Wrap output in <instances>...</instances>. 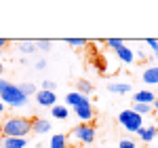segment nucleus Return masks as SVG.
I'll return each instance as SVG.
<instances>
[{"label":"nucleus","mask_w":158,"mask_h":148,"mask_svg":"<svg viewBox=\"0 0 158 148\" xmlns=\"http://www.w3.org/2000/svg\"><path fill=\"white\" fill-rule=\"evenodd\" d=\"M0 57H2V49H0Z\"/></svg>","instance_id":"32"},{"label":"nucleus","mask_w":158,"mask_h":148,"mask_svg":"<svg viewBox=\"0 0 158 148\" xmlns=\"http://www.w3.org/2000/svg\"><path fill=\"white\" fill-rule=\"evenodd\" d=\"M106 45H108V47H112V49L116 51V49H120L124 42H122V40H118V38H108V40H106Z\"/></svg>","instance_id":"23"},{"label":"nucleus","mask_w":158,"mask_h":148,"mask_svg":"<svg viewBox=\"0 0 158 148\" xmlns=\"http://www.w3.org/2000/svg\"><path fill=\"white\" fill-rule=\"evenodd\" d=\"M55 89H57V83H53V81H42V91H53V93H55Z\"/></svg>","instance_id":"24"},{"label":"nucleus","mask_w":158,"mask_h":148,"mask_svg":"<svg viewBox=\"0 0 158 148\" xmlns=\"http://www.w3.org/2000/svg\"><path fill=\"white\" fill-rule=\"evenodd\" d=\"M118 123L127 129V131H131V133H137L141 127H143V116H139V114H135L131 108L129 110H122L118 114Z\"/></svg>","instance_id":"3"},{"label":"nucleus","mask_w":158,"mask_h":148,"mask_svg":"<svg viewBox=\"0 0 158 148\" xmlns=\"http://www.w3.org/2000/svg\"><path fill=\"white\" fill-rule=\"evenodd\" d=\"M65 42L70 47H86V40H82V38H65Z\"/></svg>","instance_id":"22"},{"label":"nucleus","mask_w":158,"mask_h":148,"mask_svg":"<svg viewBox=\"0 0 158 148\" xmlns=\"http://www.w3.org/2000/svg\"><path fill=\"white\" fill-rule=\"evenodd\" d=\"M118 148H135V142L133 140H120Z\"/></svg>","instance_id":"26"},{"label":"nucleus","mask_w":158,"mask_h":148,"mask_svg":"<svg viewBox=\"0 0 158 148\" xmlns=\"http://www.w3.org/2000/svg\"><path fill=\"white\" fill-rule=\"evenodd\" d=\"M51 47H53V42H51V40H47V38L36 40V49L38 51H51Z\"/></svg>","instance_id":"21"},{"label":"nucleus","mask_w":158,"mask_h":148,"mask_svg":"<svg viewBox=\"0 0 158 148\" xmlns=\"http://www.w3.org/2000/svg\"><path fill=\"white\" fill-rule=\"evenodd\" d=\"M154 93L152 91H148V89H143V91H137L133 95V102H137V104H152L154 102Z\"/></svg>","instance_id":"12"},{"label":"nucleus","mask_w":158,"mask_h":148,"mask_svg":"<svg viewBox=\"0 0 158 148\" xmlns=\"http://www.w3.org/2000/svg\"><path fill=\"white\" fill-rule=\"evenodd\" d=\"M0 102L6 104V106L19 108V106H25L27 104V98L19 91V87L15 85V83H9V81L0 78Z\"/></svg>","instance_id":"2"},{"label":"nucleus","mask_w":158,"mask_h":148,"mask_svg":"<svg viewBox=\"0 0 158 148\" xmlns=\"http://www.w3.org/2000/svg\"><path fill=\"white\" fill-rule=\"evenodd\" d=\"M32 131H34V133H49L51 123L47 119H34V121H32Z\"/></svg>","instance_id":"11"},{"label":"nucleus","mask_w":158,"mask_h":148,"mask_svg":"<svg viewBox=\"0 0 158 148\" xmlns=\"http://www.w3.org/2000/svg\"><path fill=\"white\" fill-rule=\"evenodd\" d=\"M137 136L141 137V142L150 144V142L156 137V127H154V125H152V127H141V129L137 131Z\"/></svg>","instance_id":"13"},{"label":"nucleus","mask_w":158,"mask_h":148,"mask_svg":"<svg viewBox=\"0 0 158 148\" xmlns=\"http://www.w3.org/2000/svg\"><path fill=\"white\" fill-rule=\"evenodd\" d=\"M156 136H158V129H156Z\"/></svg>","instance_id":"34"},{"label":"nucleus","mask_w":158,"mask_h":148,"mask_svg":"<svg viewBox=\"0 0 158 148\" xmlns=\"http://www.w3.org/2000/svg\"><path fill=\"white\" fill-rule=\"evenodd\" d=\"M6 45H9V40H6V38H0V49H4Z\"/></svg>","instance_id":"28"},{"label":"nucleus","mask_w":158,"mask_h":148,"mask_svg":"<svg viewBox=\"0 0 158 148\" xmlns=\"http://www.w3.org/2000/svg\"><path fill=\"white\" fill-rule=\"evenodd\" d=\"M141 81H143L146 85H158V66L146 68L143 74H141Z\"/></svg>","instance_id":"9"},{"label":"nucleus","mask_w":158,"mask_h":148,"mask_svg":"<svg viewBox=\"0 0 158 148\" xmlns=\"http://www.w3.org/2000/svg\"><path fill=\"white\" fill-rule=\"evenodd\" d=\"M156 59H158V53H156Z\"/></svg>","instance_id":"33"},{"label":"nucleus","mask_w":158,"mask_h":148,"mask_svg":"<svg viewBox=\"0 0 158 148\" xmlns=\"http://www.w3.org/2000/svg\"><path fill=\"white\" fill-rule=\"evenodd\" d=\"M0 133L4 137H27V133H32V121L25 116H9L0 127Z\"/></svg>","instance_id":"1"},{"label":"nucleus","mask_w":158,"mask_h":148,"mask_svg":"<svg viewBox=\"0 0 158 148\" xmlns=\"http://www.w3.org/2000/svg\"><path fill=\"white\" fill-rule=\"evenodd\" d=\"M17 87H19V91L23 93L25 98H30V95L36 93V85H34V83H19Z\"/></svg>","instance_id":"20"},{"label":"nucleus","mask_w":158,"mask_h":148,"mask_svg":"<svg viewBox=\"0 0 158 148\" xmlns=\"http://www.w3.org/2000/svg\"><path fill=\"white\" fill-rule=\"evenodd\" d=\"M152 110L158 112V99H154V102H152Z\"/></svg>","instance_id":"29"},{"label":"nucleus","mask_w":158,"mask_h":148,"mask_svg":"<svg viewBox=\"0 0 158 148\" xmlns=\"http://www.w3.org/2000/svg\"><path fill=\"white\" fill-rule=\"evenodd\" d=\"M131 110H133L135 114H139V116L152 114V104H137V102H133V108H131Z\"/></svg>","instance_id":"18"},{"label":"nucleus","mask_w":158,"mask_h":148,"mask_svg":"<svg viewBox=\"0 0 158 148\" xmlns=\"http://www.w3.org/2000/svg\"><path fill=\"white\" fill-rule=\"evenodd\" d=\"M70 137H74L76 142H80V144H93V140H95V129L91 127V125L86 123H80L78 127H74Z\"/></svg>","instance_id":"4"},{"label":"nucleus","mask_w":158,"mask_h":148,"mask_svg":"<svg viewBox=\"0 0 158 148\" xmlns=\"http://www.w3.org/2000/svg\"><path fill=\"white\" fill-rule=\"evenodd\" d=\"M116 55H118V59H120L122 63H133L135 62V53L127 45H122L120 49H116Z\"/></svg>","instance_id":"10"},{"label":"nucleus","mask_w":158,"mask_h":148,"mask_svg":"<svg viewBox=\"0 0 158 148\" xmlns=\"http://www.w3.org/2000/svg\"><path fill=\"white\" fill-rule=\"evenodd\" d=\"M47 68V59H38L36 62V70H44Z\"/></svg>","instance_id":"27"},{"label":"nucleus","mask_w":158,"mask_h":148,"mask_svg":"<svg viewBox=\"0 0 158 148\" xmlns=\"http://www.w3.org/2000/svg\"><path fill=\"white\" fill-rule=\"evenodd\" d=\"M49 148H68V136L65 133H55L49 142Z\"/></svg>","instance_id":"15"},{"label":"nucleus","mask_w":158,"mask_h":148,"mask_svg":"<svg viewBox=\"0 0 158 148\" xmlns=\"http://www.w3.org/2000/svg\"><path fill=\"white\" fill-rule=\"evenodd\" d=\"M2 72H4V66L0 63V78H2Z\"/></svg>","instance_id":"31"},{"label":"nucleus","mask_w":158,"mask_h":148,"mask_svg":"<svg viewBox=\"0 0 158 148\" xmlns=\"http://www.w3.org/2000/svg\"><path fill=\"white\" fill-rule=\"evenodd\" d=\"M74 112H76V116H78L82 123H89V121L95 119V112H93V106H91V104H86V106H78V108H74Z\"/></svg>","instance_id":"8"},{"label":"nucleus","mask_w":158,"mask_h":148,"mask_svg":"<svg viewBox=\"0 0 158 148\" xmlns=\"http://www.w3.org/2000/svg\"><path fill=\"white\" fill-rule=\"evenodd\" d=\"M2 114H4V104L0 102V116H2Z\"/></svg>","instance_id":"30"},{"label":"nucleus","mask_w":158,"mask_h":148,"mask_svg":"<svg viewBox=\"0 0 158 148\" xmlns=\"http://www.w3.org/2000/svg\"><path fill=\"white\" fill-rule=\"evenodd\" d=\"M27 137H0V148H25Z\"/></svg>","instance_id":"7"},{"label":"nucleus","mask_w":158,"mask_h":148,"mask_svg":"<svg viewBox=\"0 0 158 148\" xmlns=\"http://www.w3.org/2000/svg\"><path fill=\"white\" fill-rule=\"evenodd\" d=\"M146 42H148V47L154 51V55H156V53H158V40H156V38H148Z\"/></svg>","instance_id":"25"},{"label":"nucleus","mask_w":158,"mask_h":148,"mask_svg":"<svg viewBox=\"0 0 158 148\" xmlns=\"http://www.w3.org/2000/svg\"><path fill=\"white\" fill-rule=\"evenodd\" d=\"M17 49H19V53H23V55H30V53L38 51L36 40H19V42H17Z\"/></svg>","instance_id":"14"},{"label":"nucleus","mask_w":158,"mask_h":148,"mask_svg":"<svg viewBox=\"0 0 158 148\" xmlns=\"http://www.w3.org/2000/svg\"><path fill=\"white\" fill-rule=\"evenodd\" d=\"M76 91H78L80 95H86V98H89L91 91H93V85L86 83V81H78V83H76Z\"/></svg>","instance_id":"19"},{"label":"nucleus","mask_w":158,"mask_h":148,"mask_svg":"<svg viewBox=\"0 0 158 148\" xmlns=\"http://www.w3.org/2000/svg\"><path fill=\"white\" fill-rule=\"evenodd\" d=\"M51 110H53V116H55V119H59V121H63V119H68V116H70L68 106H59V104H55Z\"/></svg>","instance_id":"17"},{"label":"nucleus","mask_w":158,"mask_h":148,"mask_svg":"<svg viewBox=\"0 0 158 148\" xmlns=\"http://www.w3.org/2000/svg\"><path fill=\"white\" fill-rule=\"evenodd\" d=\"M36 102L38 106H44V108H53L55 104H57V95L53 93V91H36Z\"/></svg>","instance_id":"5"},{"label":"nucleus","mask_w":158,"mask_h":148,"mask_svg":"<svg viewBox=\"0 0 158 148\" xmlns=\"http://www.w3.org/2000/svg\"><path fill=\"white\" fill-rule=\"evenodd\" d=\"M108 91L110 93H129V91H131V85H129V83H110L108 85Z\"/></svg>","instance_id":"16"},{"label":"nucleus","mask_w":158,"mask_h":148,"mask_svg":"<svg viewBox=\"0 0 158 148\" xmlns=\"http://www.w3.org/2000/svg\"><path fill=\"white\" fill-rule=\"evenodd\" d=\"M65 104L70 106V108H78V106H86V104H91L86 95H80L78 91H70L68 95H65Z\"/></svg>","instance_id":"6"}]
</instances>
